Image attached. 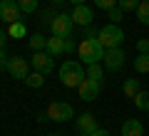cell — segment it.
I'll return each mask as SVG.
<instances>
[{
	"mask_svg": "<svg viewBox=\"0 0 149 136\" xmlns=\"http://www.w3.org/2000/svg\"><path fill=\"white\" fill-rule=\"evenodd\" d=\"M45 116H47V121H57V124H65V121L74 119V109L67 104V101H50L47 109H45Z\"/></svg>",
	"mask_w": 149,
	"mask_h": 136,
	"instance_id": "3957f363",
	"label": "cell"
},
{
	"mask_svg": "<svg viewBox=\"0 0 149 136\" xmlns=\"http://www.w3.org/2000/svg\"><path fill=\"white\" fill-rule=\"evenodd\" d=\"M137 52H149V40H137Z\"/></svg>",
	"mask_w": 149,
	"mask_h": 136,
	"instance_id": "83f0119b",
	"label": "cell"
},
{
	"mask_svg": "<svg viewBox=\"0 0 149 136\" xmlns=\"http://www.w3.org/2000/svg\"><path fill=\"white\" fill-rule=\"evenodd\" d=\"M5 69L15 79H22V82H25V77L30 74V59H25V57H10L8 64H5Z\"/></svg>",
	"mask_w": 149,
	"mask_h": 136,
	"instance_id": "9c48e42d",
	"label": "cell"
},
{
	"mask_svg": "<svg viewBox=\"0 0 149 136\" xmlns=\"http://www.w3.org/2000/svg\"><path fill=\"white\" fill-rule=\"evenodd\" d=\"M47 136H62V134H47Z\"/></svg>",
	"mask_w": 149,
	"mask_h": 136,
	"instance_id": "e575fe53",
	"label": "cell"
},
{
	"mask_svg": "<svg viewBox=\"0 0 149 136\" xmlns=\"http://www.w3.org/2000/svg\"><path fill=\"white\" fill-rule=\"evenodd\" d=\"M67 3H72V5H82V3H87V0H67Z\"/></svg>",
	"mask_w": 149,
	"mask_h": 136,
	"instance_id": "d6a6232c",
	"label": "cell"
},
{
	"mask_svg": "<svg viewBox=\"0 0 149 136\" xmlns=\"http://www.w3.org/2000/svg\"><path fill=\"white\" fill-rule=\"evenodd\" d=\"M47 50L52 57H60V55H65V37H57V35H52V37H47Z\"/></svg>",
	"mask_w": 149,
	"mask_h": 136,
	"instance_id": "5bb4252c",
	"label": "cell"
},
{
	"mask_svg": "<svg viewBox=\"0 0 149 136\" xmlns=\"http://www.w3.org/2000/svg\"><path fill=\"white\" fill-rule=\"evenodd\" d=\"M122 89H124V97H127V99H134V97L142 92V89H139V79H124Z\"/></svg>",
	"mask_w": 149,
	"mask_h": 136,
	"instance_id": "ac0fdd59",
	"label": "cell"
},
{
	"mask_svg": "<svg viewBox=\"0 0 149 136\" xmlns=\"http://www.w3.org/2000/svg\"><path fill=\"white\" fill-rule=\"evenodd\" d=\"M134 69L139 74H149V52H139L134 57Z\"/></svg>",
	"mask_w": 149,
	"mask_h": 136,
	"instance_id": "2e32d148",
	"label": "cell"
},
{
	"mask_svg": "<svg viewBox=\"0 0 149 136\" xmlns=\"http://www.w3.org/2000/svg\"><path fill=\"white\" fill-rule=\"evenodd\" d=\"M97 40L104 45V50H109V47H119V45L124 42V32H122V27H119V25L109 22V25H104V27L100 30Z\"/></svg>",
	"mask_w": 149,
	"mask_h": 136,
	"instance_id": "277c9868",
	"label": "cell"
},
{
	"mask_svg": "<svg viewBox=\"0 0 149 136\" xmlns=\"http://www.w3.org/2000/svg\"><path fill=\"white\" fill-rule=\"evenodd\" d=\"M22 15H25V12L20 10L17 0H0V22L13 25V22L22 20Z\"/></svg>",
	"mask_w": 149,
	"mask_h": 136,
	"instance_id": "5b68a950",
	"label": "cell"
},
{
	"mask_svg": "<svg viewBox=\"0 0 149 136\" xmlns=\"http://www.w3.org/2000/svg\"><path fill=\"white\" fill-rule=\"evenodd\" d=\"M50 30H52V35H57V37H70L72 30H74L72 15H67V12H57L55 20L50 22Z\"/></svg>",
	"mask_w": 149,
	"mask_h": 136,
	"instance_id": "8992f818",
	"label": "cell"
},
{
	"mask_svg": "<svg viewBox=\"0 0 149 136\" xmlns=\"http://www.w3.org/2000/svg\"><path fill=\"white\" fill-rule=\"evenodd\" d=\"M77 55L85 64H95L104 59V45H102L97 37H85V40L77 45Z\"/></svg>",
	"mask_w": 149,
	"mask_h": 136,
	"instance_id": "6da1fadb",
	"label": "cell"
},
{
	"mask_svg": "<svg viewBox=\"0 0 149 136\" xmlns=\"http://www.w3.org/2000/svg\"><path fill=\"white\" fill-rule=\"evenodd\" d=\"M100 89H102V82H92V79H82V84L77 87V92H80V99L82 101H95L97 97H100Z\"/></svg>",
	"mask_w": 149,
	"mask_h": 136,
	"instance_id": "30bf717a",
	"label": "cell"
},
{
	"mask_svg": "<svg viewBox=\"0 0 149 136\" xmlns=\"http://www.w3.org/2000/svg\"><path fill=\"white\" fill-rule=\"evenodd\" d=\"M8 35H10L13 40H20V37H25V35H27L25 20H17V22H13V25H8Z\"/></svg>",
	"mask_w": 149,
	"mask_h": 136,
	"instance_id": "9a60e30c",
	"label": "cell"
},
{
	"mask_svg": "<svg viewBox=\"0 0 149 136\" xmlns=\"http://www.w3.org/2000/svg\"><path fill=\"white\" fill-rule=\"evenodd\" d=\"M17 5H20V10L25 15H30V12L37 10V0H17Z\"/></svg>",
	"mask_w": 149,
	"mask_h": 136,
	"instance_id": "603a6c76",
	"label": "cell"
},
{
	"mask_svg": "<svg viewBox=\"0 0 149 136\" xmlns=\"http://www.w3.org/2000/svg\"><path fill=\"white\" fill-rule=\"evenodd\" d=\"M102 74H104V69H102L100 62L87 64V79H92V82H102Z\"/></svg>",
	"mask_w": 149,
	"mask_h": 136,
	"instance_id": "d6986e66",
	"label": "cell"
},
{
	"mask_svg": "<svg viewBox=\"0 0 149 136\" xmlns=\"http://www.w3.org/2000/svg\"><path fill=\"white\" fill-rule=\"evenodd\" d=\"M55 15H57L55 10H45V12H42V17H40V22H42V25H50V22L55 20Z\"/></svg>",
	"mask_w": 149,
	"mask_h": 136,
	"instance_id": "4316f807",
	"label": "cell"
},
{
	"mask_svg": "<svg viewBox=\"0 0 149 136\" xmlns=\"http://www.w3.org/2000/svg\"><path fill=\"white\" fill-rule=\"evenodd\" d=\"M3 64H8V57H5V50H0V67Z\"/></svg>",
	"mask_w": 149,
	"mask_h": 136,
	"instance_id": "1f68e13d",
	"label": "cell"
},
{
	"mask_svg": "<svg viewBox=\"0 0 149 136\" xmlns=\"http://www.w3.org/2000/svg\"><path fill=\"white\" fill-rule=\"evenodd\" d=\"M30 47L35 50V52H40V50L47 47V37L40 35V32H35V35H30Z\"/></svg>",
	"mask_w": 149,
	"mask_h": 136,
	"instance_id": "ffe728a7",
	"label": "cell"
},
{
	"mask_svg": "<svg viewBox=\"0 0 149 136\" xmlns=\"http://www.w3.org/2000/svg\"><path fill=\"white\" fill-rule=\"evenodd\" d=\"M30 67L35 69V72H42L45 77H47V74L55 69V57L47 52V50H40V52H35L30 57Z\"/></svg>",
	"mask_w": 149,
	"mask_h": 136,
	"instance_id": "52a82bcc",
	"label": "cell"
},
{
	"mask_svg": "<svg viewBox=\"0 0 149 136\" xmlns=\"http://www.w3.org/2000/svg\"><path fill=\"white\" fill-rule=\"evenodd\" d=\"M95 5L100 10H112V8H117V0H95Z\"/></svg>",
	"mask_w": 149,
	"mask_h": 136,
	"instance_id": "484cf974",
	"label": "cell"
},
{
	"mask_svg": "<svg viewBox=\"0 0 149 136\" xmlns=\"http://www.w3.org/2000/svg\"><path fill=\"white\" fill-rule=\"evenodd\" d=\"M74 126H77V131H80V134H87V136H90L95 129H100V124H97L95 114H90V111H85V114H80V116H77Z\"/></svg>",
	"mask_w": 149,
	"mask_h": 136,
	"instance_id": "7c38bea8",
	"label": "cell"
},
{
	"mask_svg": "<svg viewBox=\"0 0 149 136\" xmlns=\"http://www.w3.org/2000/svg\"><path fill=\"white\" fill-rule=\"evenodd\" d=\"M142 3H149V0H142Z\"/></svg>",
	"mask_w": 149,
	"mask_h": 136,
	"instance_id": "8d00e7d4",
	"label": "cell"
},
{
	"mask_svg": "<svg viewBox=\"0 0 149 136\" xmlns=\"http://www.w3.org/2000/svg\"><path fill=\"white\" fill-rule=\"evenodd\" d=\"M72 20H74V25L90 27L92 22H95V12H92V8L87 5V3H82V5H74V10H72Z\"/></svg>",
	"mask_w": 149,
	"mask_h": 136,
	"instance_id": "8fae6325",
	"label": "cell"
},
{
	"mask_svg": "<svg viewBox=\"0 0 149 136\" xmlns=\"http://www.w3.org/2000/svg\"><path fill=\"white\" fill-rule=\"evenodd\" d=\"M57 74H60V82H62L65 87H70V89H77L82 84V79L87 77L85 69H82V64L77 62V59H67V62L57 69Z\"/></svg>",
	"mask_w": 149,
	"mask_h": 136,
	"instance_id": "7a4b0ae2",
	"label": "cell"
},
{
	"mask_svg": "<svg viewBox=\"0 0 149 136\" xmlns=\"http://www.w3.org/2000/svg\"><path fill=\"white\" fill-rule=\"evenodd\" d=\"M77 50V45H74V40H70V37H65V52H74Z\"/></svg>",
	"mask_w": 149,
	"mask_h": 136,
	"instance_id": "f1b7e54d",
	"label": "cell"
},
{
	"mask_svg": "<svg viewBox=\"0 0 149 136\" xmlns=\"http://www.w3.org/2000/svg\"><path fill=\"white\" fill-rule=\"evenodd\" d=\"M124 59H127V55H124L122 47H109L104 50V69H109V72H117V69L124 67Z\"/></svg>",
	"mask_w": 149,
	"mask_h": 136,
	"instance_id": "ba28073f",
	"label": "cell"
},
{
	"mask_svg": "<svg viewBox=\"0 0 149 136\" xmlns=\"http://www.w3.org/2000/svg\"><path fill=\"white\" fill-rule=\"evenodd\" d=\"M134 106L142 111H149V92H139L137 97H134Z\"/></svg>",
	"mask_w": 149,
	"mask_h": 136,
	"instance_id": "44dd1931",
	"label": "cell"
},
{
	"mask_svg": "<svg viewBox=\"0 0 149 136\" xmlns=\"http://www.w3.org/2000/svg\"><path fill=\"white\" fill-rule=\"evenodd\" d=\"M50 3H55V5H62V3H67V0H50Z\"/></svg>",
	"mask_w": 149,
	"mask_h": 136,
	"instance_id": "836d02e7",
	"label": "cell"
},
{
	"mask_svg": "<svg viewBox=\"0 0 149 136\" xmlns=\"http://www.w3.org/2000/svg\"><path fill=\"white\" fill-rule=\"evenodd\" d=\"M77 136H87V134H77Z\"/></svg>",
	"mask_w": 149,
	"mask_h": 136,
	"instance_id": "d590c367",
	"label": "cell"
},
{
	"mask_svg": "<svg viewBox=\"0 0 149 136\" xmlns=\"http://www.w3.org/2000/svg\"><path fill=\"white\" fill-rule=\"evenodd\" d=\"M139 3H142V0H117V5L122 8L124 12H127V10H137Z\"/></svg>",
	"mask_w": 149,
	"mask_h": 136,
	"instance_id": "cb8c5ba5",
	"label": "cell"
},
{
	"mask_svg": "<svg viewBox=\"0 0 149 136\" xmlns=\"http://www.w3.org/2000/svg\"><path fill=\"white\" fill-rule=\"evenodd\" d=\"M8 37H10V35H8L5 30H0V50H5V45H8Z\"/></svg>",
	"mask_w": 149,
	"mask_h": 136,
	"instance_id": "f546056e",
	"label": "cell"
},
{
	"mask_svg": "<svg viewBox=\"0 0 149 136\" xmlns=\"http://www.w3.org/2000/svg\"><path fill=\"white\" fill-rule=\"evenodd\" d=\"M90 136H112V134H109L107 129H95V131H92Z\"/></svg>",
	"mask_w": 149,
	"mask_h": 136,
	"instance_id": "4dcf8cb0",
	"label": "cell"
},
{
	"mask_svg": "<svg viewBox=\"0 0 149 136\" xmlns=\"http://www.w3.org/2000/svg\"><path fill=\"white\" fill-rule=\"evenodd\" d=\"M45 84V74L42 72H30L25 77V87H30V89H40Z\"/></svg>",
	"mask_w": 149,
	"mask_h": 136,
	"instance_id": "e0dca14e",
	"label": "cell"
},
{
	"mask_svg": "<svg viewBox=\"0 0 149 136\" xmlns=\"http://www.w3.org/2000/svg\"><path fill=\"white\" fill-rule=\"evenodd\" d=\"M137 20L142 25H149V3H139L137 8Z\"/></svg>",
	"mask_w": 149,
	"mask_h": 136,
	"instance_id": "7402d4cb",
	"label": "cell"
},
{
	"mask_svg": "<svg viewBox=\"0 0 149 136\" xmlns=\"http://www.w3.org/2000/svg\"><path fill=\"white\" fill-rule=\"evenodd\" d=\"M107 12H109V20L114 22V25H117L119 20H124V10H122L119 5H117V8H112V10H107Z\"/></svg>",
	"mask_w": 149,
	"mask_h": 136,
	"instance_id": "d4e9b609",
	"label": "cell"
},
{
	"mask_svg": "<svg viewBox=\"0 0 149 136\" xmlns=\"http://www.w3.org/2000/svg\"><path fill=\"white\" fill-rule=\"evenodd\" d=\"M122 136H144V126L139 119H127L122 124Z\"/></svg>",
	"mask_w": 149,
	"mask_h": 136,
	"instance_id": "4fadbf2b",
	"label": "cell"
}]
</instances>
